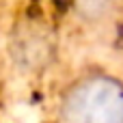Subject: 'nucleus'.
I'll return each mask as SVG.
<instances>
[{"mask_svg": "<svg viewBox=\"0 0 123 123\" xmlns=\"http://www.w3.org/2000/svg\"><path fill=\"white\" fill-rule=\"evenodd\" d=\"M61 123H123V82L108 74L74 80L58 102Z\"/></svg>", "mask_w": 123, "mask_h": 123, "instance_id": "f257e3e1", "label": "nucleus"}, {"mask_svg": "<svg viewBox=\"0 0 123 123\" xmlns=\"http://www.w3.org/2000/svg\"><path fill=\"white\" fill-rule=\"evenodd\" d=\"M11 50H13L15 61L19 63V67L30 69V71H41L52 63L56 45L45 26L30 22L15 35Z\"/></svg>", "mask_w": 123, "mask_h": 123, "instance_id": "f03ea898", "label": "nucleus"}, {"mask_svg": "<svg viewBox=\"0 0 123 123\" xmlns=\"http://www.w3.org/2000/svg\"><path fill=\"white\" fill-rule=\"evenodd\" d=\"M119 0H71L74 15L84 24H102L117 11Z\"/></svg>", "mask_w": 123, "mask_h": 123, "instance_id": "7ed1b4c3", "label": "nucleus"}]
</instances>
